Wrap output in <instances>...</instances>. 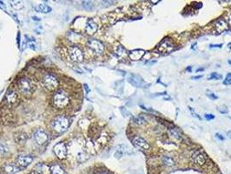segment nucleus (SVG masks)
<instances>
[{"label": "nucleus", "mask_w": 231, "mask_h": 174, "mask_svg": "<svg viewBox=\"0 0 231 174\" xmlns=\"http://www.w3.org/2000/svg\"><path fill=\"white\" fill-rule=\"evenodd\" d=\"M229 118H230V119H231V117H229Z\"/></svg>", "instance_id": "obj_42"}, {"label": "nucleus", "mask_w": 231, "mask_h": 174, "mask_svg": "<svg viewBox=\"0 0 231 174\" xmlns=\"http://www.w3.org/2000/svg\"><path fill=\"white\" fill-rule=\"evenodd\" d=\"M115 54L121 58H123V57H125L128 55L125 48L122 46H117V47L115 48Z\"/></svg>", "instance_id": "obj_21"}, {"label": "nucleus", "mask_w": 231, "mask_h": 174, "mask_svg": "<svg viewBox=\"0 0 231 174\" xmlns=\"http://www.w3.org/2000/svg\"><path fill=\"white\" fill-rule=\"evenodd\" d=\"M49 136L47 133H45V131H43L41 129L37 130L35 133H34V139L37 142L38 144H44L48 141Z\"/></svg>", "instance_id": "obj_10"}, {"label": "nucleus", "mask_w": 231, "mask_h": 174, "mask_svg": "<svg viewBox=\"0 0 231 174\" xmlns=\"http://www.w3.org/2000/svg\"><path fill=\"white\" fill-rule=\"evenodd\" d=\"M222 46H223V44H218V45H210V46H209V48H216V47L221 48Z\"/></svg>", "instance_id": "obj_33"}, {"label": "nucleus", "mask_w": 231, "mask_h": 174, "mask_svg": "<svg viewBox=\"0 0 231 174\" xmlns=\"http://www.w3.org/2000/svg\"><path fill=\"white\" fill-rule=\"evenodd\" d=\"M204 117L208 120V121H209V120H212V119H214L215 118V116L213 115V114H205L204 115Z\"/></svg>", "instance_id": "obj_31"}, {"label": "nucleus", "mask_w": 231, "mask_h": 174, "mask_svg": "<svg viewBox=\"0 0 231 174\" xmlns=\"http://www.w3.org/2000/svg\"><path fill=\"white\" fill-rule=\"evenodd\" d=\"M222 79V76L220 74H218V73H216V72H214L212 73L211 75H209L208 77V79L209 80H212V79Z\"/></svg>", "instance_id": "obj_27"}, {"label": "nucleus", "mask_w": 231, "mask_h": 174, "mask_svg": "<svg viewBox=\"0 0 231 174\" xmlns=\"http://www.w3.org/2000/svg\"><path fill=\"white\" fill-rule=\"evenodd\" d=\"M191 157H192V159H193L195 164L197 165V166H203L205 163H206V157H205V155L201 151H195Z\"/></svg>", "instance_id": "obj_11"}, {"label": "nucleus", "mask_w": 231, "mask_h": 174, "mask_svg": "<svg viewBox=\"0 0 231 174\" xmlns=\"http://www.w3.org/2000/svg\"><path fill=\"white\" fill-rule=\"evenodd\" d=\"M208 96H209V98H210L211 99H217V96H216V95L214 94V93H209L208 94Z\"/></svg>", "instance_id": "obj_34"}, {"label": "nucleus", "mask_w": 231, "mask_h": 174, "mask_svg": "<svg viewBox=\"0 0 231 174\" xmlns=\"http://www.w3.org/2000/svg\"><path fill=\"white\" fill-rule=\"evenodd\" d=\"M104 174H107V173H104Z\"/></svg>", "instance_id": "obj_43"}, {"label": "nucleus", "mask_w": 231, "mask_h": 174, "mask_svg": "<svg viewBox=\"0 0 231 174\" xmlns=\"http://www.w3.org/2000/svg\"><path fill=\"white\" fill-rule=\"evenodd\" d=\"M7 151V148L5 147V145L0 143V153H5Z\"/></svg>", "instance_id": "obj_30"}, {"label": "nucleus", "mask_w": 231, "mask_h": 174, "mask_svg": "<svg viewBox=\"0 0 231 174\" xmlns=\"http://www.w3.org/2000/svg\"><path fill=\"white\" fill-rule=\"evenodd\" d=\"M133 122L137 125H143V124H145L146 121L144 117L141 116V115H139L137 117H133Z\"/></svg>", "instance_id": "obj_25"}, {"label": "nucleus", "mask_w": 231, "mask_h": 174, "mask_svg": "<svg viewBox=\"0 0 231 174\" xmlns=\"http://www.w3.org/2000/svg\"><path fill=\"white\" fill-rule=\"evenodd\" d=\"M217 110L220 111L222 114H227L228 112V110L227 109V107L226 106H219V107H217Z\"/></svg>", "instance_id": "obj_28"}, {"label": "nucleus", "mask_w": 231, "mask_h": 174, "mask_svg": "<svg viewBox=\"0 0 231 174\" xmlns=\"http://www.w3.org/2000/svg\"><path fill=\"white\" fill-rule=\"evenodd\" d=\"M19 89L24 95H31L35 91V84L27 78H22L19 81Z\"/></svg>", "instance_id": "obj_3"}, {"label": "nucleus", "mask_w": 231, "mask_h": 174, "mask_svg": "<svg viewBox=\"0 0 231 174\" xmlns=\"http://www.w3.org/2000/svg\"><path fill=\"white\" fill-rule=\"evenodd\" d=\"M11 6L14 9H17V10H19L20 8L23 7V3L21 1H13V2H11Z\"/></svg>", "instance_id": "obj_26"}, {"label": "nucleus", "mask_w": 231, "mask_h": 174, "mask_svg": "<svg viewBox=\"0 0 231 174\" xmlns=\"http://www.w3.org/2000/svg\"><path fill=\"white\" fill-rule=\"evenodd\" d=\"M132 143L134 144L135 146H137V148L143 150V151H147L150 147L148 141L140 136H135L132 139Z\"/></svg>", "instance_id": "obj_9"}, {"label": "nucleus", "mask_w": 231, "mask_h": 174, "mask_svg": "<svg viewBox=\"0 0 231 174\" xmlns=\"http://www.w3.org/2000/svg\"><path fill=\"white\" fill-rule=\"evenodd\" d=\"M144 54H145V51H143L142 49H136L129 53V57L131 60L136 61L141 59L144 56Z\"/></svg>", "instance_id": "obj_14"}, {"label": "nucleus", "mask_w": 231, "mask_h": 174, "mask_svg": "<svg viewBox=\"0 0 231 174\" xmlns=\"http://www.w3.org/2000/svg\"><path fill=\"white\" fill-rule=\"evenodd\" d=\"M70 126V120L67 117L63 115H59L55 117L51 123V127L57 133H64Z\"/></svg>", "instance_id": "obj_1"}, {"label": "nucleus", "mask_w": 231, "mask_h": 174, "mask_svg": "<svg viewBox=\"0 0 231 174\" xmlns=\"http://www.w3.org/2000/svg\"><path fill=\"white\" fill-rule=\"evenodd\" d=\"M227 136H228V139H231V132H230V131H229V132H228V133H227Z\"/></svg>", "instance_id": "obj_38"}, {"label": "nucleus", "mask_w": 231, "mask_h": 174, "mask_svg": "<svg viewBox=\"0 0 231 174\" xmlns=\"http://www.w3.org/2000/svg\"><path fill=\"white\" fill-rule=\"evenodd\" d=\"M53 151L59 159H64L67 157V147L64 143L59 142L53 147Z\"/></svg>", "instance_id": "obj_8"}, {"label": "nucleus", "mask_w": 231, "mask_h": 174, "mask_svg": "<svg viewBox=\"0 0 231 174\" xmlns=\"http://www.w3.org/2000/svg\"><path fill=\"white\" fill-rule=\"evenodd\" d=\"M228 64H229L231 65V61L230 60H228Z\"/></svg>", "instance_id": "obj_41"}, {"label": "nucleus", "mask_w": 231, "mask_h": 174, "mask_svg": "<svg viewBox=\"0 0 231 174\" xmlns=\"http://www.w3.org/2000/svg\"><path fill=\"white\" fill-rule=\"evenodd\" d=\"M169 132L170 133V135H171L174 139H175L176 140H181L182 139V134L180 133V131H179L177 128H175V127H172L169 130Z\"/></svg>", "instance_id": "obj_22"}, {"label": "nucleus", "mask_w": 231, "mask_h": 174, "mask_svg": "<svg viewBox=\"0 0 231 174\" xmlns=\"http://www.w3.org/2000/svg\"><path fill=\"white\" fill-rule=\"evenodd\" d=\"M97 30V24L92 19H89V21L87 22L85 26V31L89 35H93L94 33H96V31Z\"/></svg>", "instance_id": "obj_15"}, {"label": "nucleus", "mask_w": 231, "mask_h": 174, "mask_svg": "<svg viewBox=\"0 0 231 174\" xmlns=\"http://www.w3.org/2000/svg\"><path fill=\"white\" fill-rule=\"evenodd\" d=\"M6 100L9 104H12L14 105L18 102L19 100V97L14 91H9L6 94Z\"/></svg>", "instance_id": "obj_16"}, {"label": "nucleus", "mask_w": 231, "mask_h": 174, "mask_svg": "<svg viewBox=\"0 0 231 174\" xmlns=\"http://www.w3.org/2000/svg\"><path fill=\"white\" fill-rule=\"evenodd\" d=\"M82 5L86 11H91L94 7V4L91 1H83L82 2Z\"/></svg>", "instance_id": "obj_24"}, {"label": "nucleus", "mask_w": 231, "mask_h": 174, "mask_svg": "<svg viewBox=\"0 0 231 174\" xmlns=\"http://www.w3.org/2000/svg\"><path fill=\"white\" fill-rule=\"evenodd\" d=\"M33 161V158L31 156H19L17 159V164L20 166H28L30 163Z\"/></svg>", "instance_id": "obj_13"}, {"label": "nucleus", "mask_w": 231, "mask_h": 174, "mask_svg": "<svg viewBox=\"0 0 231 174\" xmlns=\"http://www.w3.org/2000/svg\"><path fill=\"white\" fill-rule=\"evenodd\" d=\"M231 83V73H228L227 74V77H226V79L224 80L223 84H229Z\"/></svg>", "instance_id": "obj_29"}, {"label": "nucleus", "mask_w": 231, "mask_h": 174, "mask_svg": "<svg viewBox=\"0 0 231 174\" xmlns=\"http://www.w3.org/2000/svg\"><path fill=\"white\" fill-rule=\"evenodd\" d=\"M228 24H229L231 27V12H229V14L228 16Z\"/></svg>", "instance_id": "obj_36"}, {"label": "nucleus", "mask_w": 231, "mask_h": 174, "mask_svg": "<svg viewBox=\"0 0 231 174\" xmlns=\"http://www.w3.org/2000/svg\"><path fill=\"white\" fill-rule=\"evenodd\" d=\"M215 27H216V30H217L218 32H223V30H227L228 29V24L224 19H219V20L216 21V24H215Z\"/></svg>", "instance_id": "obj_17"}, {"label": "nucleus", "mask_w": 231, "mask_h": 174, "mask_svg": "<svg viewBox=\"0 0 231 174\" xmlns=\"http://www.w3.org/2000/svg\"><path fill=\"white\" fill-rule=\"evenodd\" d=\"M128 80L135 87H142L144 84V81L142 78L136 74H130L128 77Z\"/></svg>", "instance_id": "obj_12"}, {"label": "nucleus", "mask_w": 231, "mask_h": 174, "mask_svg": "<svg viewBox=\"0 0 231 174\" xmlns=\"http://www.w3.org/2000/svg\"><path fill=\"white\" fill-rule=\"evenodd\" d=\"M161 160H162V162L164 163V166H166L172 167V166H174L175 165V160L172 159L170 156H167V155L162 156Z\"/></svg>", "instance_id": "obj_19"}, {"label": "nucleus", "mask_w": 231, "mask_h": 174, "mask_svg": "<svg viewBox=\"0 0 231 174\" xmlns=\"http://www.w3.org/2000/svg\"><path fill=\"white\" fill-rule=\"evenodd\" d=\"M69 56L74 62H82L83 60V54L78 46H71L69 49Z\"/></svg>", "instance_id": "obj_7"}, {"label": "nucleus", "mask_w": 231, "mask_h": 174, "mask_svg": "<svg viewBox=\"0 0 231 174\" xmlns=\"http://www.w3.org/2000/svg\"><path fill=\"white\" fill-rule=\"evenodd\" d=\"M202 78V76L200 75V76H195V77H192L191 79H201Z\"/></svg>", "instance_id": "obj_37"}, {"label": "nucleus", "mask_w": 231, "mask_h": 174, "mask_svg": "<svg viewBox=\"0 0 231 174\" xmlns=\"http://www.w3.org/2000/svg\"><path fill=\"white\" fill-rule=\"evenodd\" d=\"M35 10H36V12H41V13H50L51 12V8L45 4H40L37 6H35Z\"/></svg>", "instance_id": "obj_20"}, {"label": "nucleus", "mask_w": 231, "mask_h": 174, "mask_svg": "<svg viewBox=\"0 0 231 174\" xmlns=\"http://www.w3.org/2000/svg\"><path fill=\"white\" fill-rule=\"evenodd\" d=\"M69 103H70V99L67 93H65L63 91H56L53 96V105L58 109H63L67 107Z\"/></svg>", "instance_id": "obj_2"}, {"label": "nucleus", "mask_w": 231, "mask_h": 174, "mask_svg": "<svg viewBox=\"0 0 231 174\" xmlns=\"http://www.w3.org/2000/svg\"><path fill=\"white\" fill-rule=\"evenodd\" d=\"M87 47L90 49L92 52L96 53V54H102L105 51V46L104 44L102 43L99 40L97 39H95V38H91L87 41V44H86Z\"/></svg>", "instance_id": "obj_5"}, {"label": "nucleus", "mask_w": 231, "mask_h": 174, "mask_svg": "<svg viewBox=\"0 0 231 174\" xmlns=\"http://www.w3.org/2000/svg\"><path fill=\"white\" fill-rule=\"evenodd\" d=\"M216 138H217V139H219L222 140V141H223V140L225 139V138H224V137L223 136L222 134H220V133H216Z\"/></svg>", "instance_id": "obj_32"}, {"label": "nucleus", "mask_w": 231, "mask_h": 174, "mask_svg": "<svg viewBox=\"0 0 231 174\" xmlns=\"http://www.w3.org/2000/svg\"><path fill=\"white\" fill-rule=\"evenodd\" d=\"M43 84L49 91H55L58 87L59 83L55 76L52 74H47L43 79Z\"/></svg>", "instance_id": "obj_4"}, {"label": "nucleus", "mask_w": 231, "mask_h": 174, "mask_svg": "<svg viewBox=\"0 0 231 174\" xmlns=\"http://www.w3.org/2000/svg\"><path fill=\"white\" fill-rule=\"evenodd\" d=\"M4 172L6 174H15L19 171V167H17L12 164H6L4 166Z\"/></svg>", "instance_id": "obj_18"}, {"label": "nucleus", "mask_w": 231, "mask_h": 174, "mask_svg": "<svg viewBox=\"0 0 231 174\" xmlns=\"http://www.w3.org/2000/svg\"><path fill=\"white\" fill-rule=\"evenodd\" d=\"M174 48H175V44L171 40V38H164V40H162L157 47L158 51L163 53L170 52L171 51L174 50Z\"/></svg>", "instance_id": "obj_6"}, {"label": "nucleus", "mask_w": 231, "mask_h": 174, "mask_svg": "<svg viewBox=\"0 0 231 174\" xmlns=\"http://www.w3.org/2000/svg\"><path fill=\"white\" fill-rule=\"evenodd\" d=\"M203 70H204V69H203V68H200V69H198V70H196V72H200V71H203Z\"/></svg>", "instance_id": "obj_39"}, {"label": "nucleus", "mask_w": 231, "mask_h": 174, "mask_svg": "<svg viewBox=\"0 0 231 174\" xmlns=\"http://www.w3.org/2000/svg\"><path fill=\"white\" fill-rule=\"evenodd\" d=\"M187 71H191V67H188V68H187Z\"/></svg>", "instance_id": "obj_40"}, {"label": "nucleus", "mask_w": 231, "mask_h": 174, "mask_svg": "<svg viewBox=\"0 0 231 174\" xmlns=\"http://www.w3.org/2000/svg\"><path fill=\"white\" fill-rule=\"evenodd\" d=\"M36 46V45H35V44H33V43H30V44H29V47H30V48H31L32 50L36 49V46Z\"/></svg>", "instance_id": "obj_35"}, {"label": "nucleus", "mask_w": 231, "mask_h": 174, "mask_svg": "<svg viewBox=\"0 0 231 174\" xmlns=\"http://www.w3.org/2000/svg\"><path fill=\"white\" fill-rule=\"evenodd\" d=\"M51 174H65V171L62 166L58 165H55L51 167Z\"/></svg>", "instance_id": "obj_23"}]
</instances>
